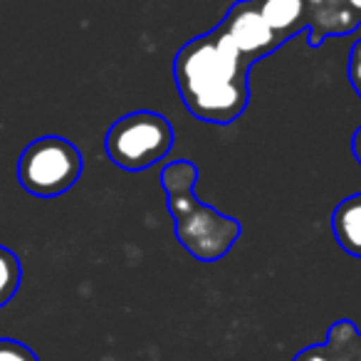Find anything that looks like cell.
<instances>
[{
  "mask_svg": "<svg viewBox=\"0 0 361 361\" xmlns=\"http://www.w3.org/2000/svg\"><path fill=\"white\" fill-rule=\"evenodd\" d=\"M216 27L238 47V52L250 65L260 62L262 57L272 55L282 45L275 37V32L262 20L257 0H240V3H235Z\"/></svg>",
  "mask_w": 361,
  "mask_h": 361,
  "instance_id": "5",
  "label": "cell"
},
{
  "mask_svg": "<svg viewBox=\"0 0 361 361\" xmlns=\"http://www.w3.org/2000/svg\"><path fill=\"white\" fill-rule=\"evenodd\" d=\"M356 361H361V334H359V349H356Z\"/></svg>",
  "mask_w": 361,
  "mask_h": 361,
  "instance_id": "14",
  "label": "cell"
},
{
  "mask_svg": "<svg viewBox=\"0 0 361 361\" xmlns=\"http://www.w3.org/2000/svg\"><path fill=\"white\" fill-rule=\"evenodd\" d=\"M346 72H349V82H351V87H354L356 97L361 99V40H356L354 45H351Z\"/></svg>",
  "mask_w": 361,
  "mask_h": 361,
  "instance_id": "10",
  "label": "cell"
},
{
  "mask_svg": "<svg viewBox=\"0 0 361 361\" xmlns=\"http://www.w3.org/2000/svg\"><path fill=\"white\" fill-rule=\"evenodd\" d=\"M20 260L8 247L0 245V307H6L16 297L18 287H20Z\"/></svg>",
  "mask_w": 361,
  "mask_h": 361,
  "instance_id": "8",
  "label": "cell"
},
{
  "mask_svg": "<svg viewBox=\"0 0 361 361\" xmlns=\"http://www.w3.org/2000/svg\"><path fill=\"white\" fill-rule=\"evenodd\" d=\"M331 233L344 252L361 257V193L344 198L331 213Z\"/></svg>",
  "mask_w": 361,
  "mask_h": 361,
  "instance_id": "7",
  "label": "cell"
},
{
  "mask_svg": "<svg viewBox=\"0 0 361 361\" xmlns=\"http://www.w3.org/2000/svg\"><path fill=\"white\" fill-rule=\"evenodd\" d=\"M176 131L159 111L139 109L124 114L109 126L104 151L114 166L124 171H146L171 154Z\"/></svg>",
  "mask_w": 361,
  "mask_h": 361,
  "instance_id": "3",
  "label": "cell"
},
{
  "mask_svg": "<svg viewBox=\"0 0 361 361\" xmlns=\"http://www.w3.org/2000/svg\"><path fill=\"white\" fill-rule=\"evenodd\" d=\"M0 361H37V356L20 341L0 339Z\"/></svg>",
  "mask_w": 361,
  "mask_h": 361,
  "instance_id": "9",
  "label": "cell"
},
{
  "mask_svg": "<svg viewBox=\"0 0 361 361\" xmlns=\"http://www.w3.org/2000/svg\"><path fill=\"white\" fill-rule=\"evenodd\" d=\"M351 154H354L356 164H359V169H361V126L354 131V136H351Z\"/></svg>",
  "mask_w": 361,
  "mask_h": 361,
  "instance_id": "12",
  "label": "cell"
},
{
  "mask_svg": "<svg viewBox=\"0 0 361 361\" xmlns=\"http://www.w3.org/2000/svg\"><path fill=\"white\" fill-rule=\"evenodd\" d=\"M257 8L265 25L280 42L290 40L305 25L307 0H257Z\"/></svg>",
  "mask_w": 361,
  "mask_h": 361,
  "instance_id": "6",
  "label": "cell"
},
{
  "mask_svg": "<svg viewBox=\"0 0 361 361\" xmlns=\"http://www.w3.org/2000/svg\"><path fill=\"white\" fill-rule=\"evenodd\" d=\"M198 169L191 161H171L161 171V188L169 196V211L173 216L176 240L196 260L216 262L231 252L240 238V223L201 203L193 193Z\"/></svg>",
  "mask_w": 361,
  "mask_h": 361,
  "instance_id": "2",
  "label": "cell"
},
{
  "mask_svg": "<svg viewBox=\"0 0 361 361\" xmlns=\"http://www.w3.org/2000/svg\"><path fill=\"white\" fill-rule=\"evenodd\" d=\"M292 361H331V359H329V351H326L324 344H314V346L302 349Z\"/></svg>",
  "mask_w": 361,
  "mask_h": 361,
  "instance_id": "11",
  "label": "cell"
},
{
  "mask_svg": "<svg viewBox=\"0 0 361 361\" xmlns=\"http://www.w3.org/2000/svg\"><path fill=\"white\" fill-rule=\"evenodd\" d=\"M85 161L72 141L62 136H40L23 149L18 159V180L30 196L57 198L67 193L82 176Z\"/></svg>",
  "mask_w": 361,
  "mask_h": 361,
  "instance_id": "4",
  "label": "cell"
},
{
  "mask_svg": "<svg viewBox=\"0 0 361 361\" xmlns=\"http://www.w3.org/2000/svg\"><path fill=\"white\" fill-rule=\"evenodd\" d=\"M250 62L213 27L176 52L173 80L178 97L198 121L233 124L250 102Z\"/></svg>",
  "mask_w": 361,
  "mask_h": 361,
  "instance_id": "1",
  "label": "cell"
},
{
  "mask_svg": "<svg viewBox=\"0 0 361 361\" xmlns=\"http://www.w3.org/2000/svg\"><path fill=\"white\" fill-rule=\"evenodd\" d=\"M344 3H346V8L361 20V0H344Z\"/></svg>",
  "mask_w": 361,
  "mask_h": 361,
  "instance_id": "13",
  "label": "cell"
}]
</instances>
